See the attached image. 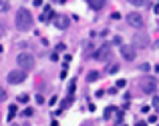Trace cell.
Instances as JSON below:
<instances>
[{
    "mask_svg": "<svg viewBox=\"0 0 159 126\" xmlns=\"http://www.w3.org/2000/svg\"><path fill=\"white\" fill-rule=\"evenodd\" d=\"M69 24H70V20L66 18V16H54V26L58 28V30H66L69 28Z\"/></svg>",
    "mask_w": 159,
    "mask_h": 126,
    "instance_id": "obj_9",
    "label": "cell"
},
{
    "mask_svg": "<svg viewBox=\"0 0 159 126\" xmlns=\"http://www.w3.org/2000/svg\"><path fill=\"white\" fill-rule=\"evenodd\" d=\"M2 32H4V28H2V26H0V36H2Z\"/></svg>",
    "mask_w": 159,
    "mask_h": 126,
    "instance_id": "obj_22",
    "label": "cell"
},
{
    "mask_svg": "<svg viewBox=\"0 0 159 126\" xmlns=\"http://www.w3.org/2000/svg\"><path fill=\"white\" fill-rule=\"evenodd\" d=\"M58 2H66V0H58Z\"/></svg>",
    "mask_w": 159,
    "mask_h": 126,
    "instance_id": "obj_23",
    "label": "cell"
},
{
    "mask_svg": "<svg viewBox=\"0 0 159 126\" xmlns=\"http://www.w3.org/2000/svg\"><path fill=\"white\" fill-rule=\"evenodd\" d=\"M87 80H89V82H95V80H99V72H97V70H91V72L87 74Z\"/></svg>",
    "mask_w": 159,
    "mask_h": 126,
    "instance_id": "obj_12",
    "label": "cell"
},
{
    "mask_svg": "<svg viewBox=\"0 0 159 126\" xmlns=\"http://www.w3.org/2000/svg\"><path fill=\"white\" fill-rule=\"evenodd\" d=\"M52 18H54L52 8H44V12L40 14V20H43V22H48V20H52Z\"/></svg>",
    "mask_w": 159,
    "mask_h": 126,
    "instance_id": "obj_11",
    "label": "cell"
},
{
    "mask_svg": "<svg viewBox=\"0 0 159 126\" xmlns=\"http://www.w3.org/2000/svg\"><path fill=\"white\" fill-rule=\"evenodd\" d=\"M117 70H119V66H117V64H113V66H109V68H107V72H109V74H115Z\"/></svg>",
    "mask_w": 159,
    "mask_h": 126,
    "instance_id": "obj_16",
    "label": "cell"
},
{
    "mask_svg": "<svg viewBox=\"0 0 159 126\" xmlns=\"http://www.w3.org/2000/svg\"><path fill=\"white\" fill-rule=\"evenodd\" d=\"M22 116H26V118H28V116H32V108H26V110L22 112Z\"/></svg>",
    "mask_w": 159,
    "mask_h": 126,
    "instance_id": "obj_19",
    "label": "cell"
},
{
    "mask_svg": "<svg viewBox=\"0 0 159 126\" xmlns=\"http://www.w3.org/2000/svg\"><path fill=\"white\" fill-rule=\"evenodd\" d=\"M129 4H133V6H147L149 0H127Z\"/></svg>",
    "mask_w": 159,
    "mask_h": 126,
    "instance_id": "obj_13",
    "label": "cell"
},
{
    "mask_svg": "<svg viewBox=\"0 0 159 126\" xmlns=\"http://www.w3.org/2000/svg\"><path fill=\"white\" fill-rule=\"evenodd\" d=\"M16 116V106H10L8 108V120H12Z\"/></svg>",
    "mask_w": 159,
    "mask_h": 126,
    "instance_id": "obj_15",
    "label": "cell"
},
{
    "mask_svg": "<svg viewBox=\"0 0 159 126\" xmlns=\"http://www.w3.org/2000/svg\"><path fill=\"white\" fill-rule=\"evenodd\" d=\"M18 102H22V104L28 102V96H26V94H20V96H18Z\"/></svg>",
    "mask_w": 159,
    "mask_h": 126,
    "instance_id": "obj_18",
    "label": "cell"
},
{
    "mask_svg": "<svg viewBox=\"0 0 159 126\" xmlns=\"http://www.w3.org/2000/svg\"><path fill=\"white\" fill-rule=\"evenodd\" d=\"M111 18H113V20H119V18H121V14H119V12H113Z\"/></svg>",
    "mask_w": 159,
    "mask_h": 126,
    "instance_id": "obj_20",
    "label": "cell"
},
{
    "mask_svg": "<svg viewBox=\"0 0 159 126\" xmlns=\"http://www.w3.org/2000/svg\"><path fill=\"white\" fill-rule=\"evenodd\" d=\"M127 22L131 24L133 28H141L143 26V18H141V14H137V12H129L127 14Z\"/></svg>",
    "mask_w": 159,
    "mask_h": 126,
    "instance_id": "obj_8",
    "label": "cell"
},
{
    "mask_svg": "<svg viewBox=\"0 0 159 126\" xmlns=\"http://www.w3.org/2000/svg\"><path fill=\"white\" fill-rule=\"evenodd\" d=\"M121 56H123L127 62L135 60V56H137V52H135V46H127V44H123V46H121Z\"/></svg>",
    "mask_w": 159,
    "mask_h": 126,
    "instance_id": "obj_6",
    "label": "cell"
},
{
    "mask_svg": "<svg viewBox=\"0 0 159 126\" xmlns=\"http://www.w3.org/2000/svg\"><path fill=\"white\" fill-rule=\"evenodd\" d=\"M16 62H18V66L22 70H30L32 66H34V56H32V54H28V52H22V54H18Z\"/></svg>",
    "mask_w": 159,
    "mask_h": 126,
    "instance_id": "obj_3",
    "label": "cell"
},
{
    "mask_svg": "<svg viewBox=\"0 0 159 126\" xmlns=\"http://www.w3.org/2000/svg\"><path fill=\"white\" fill-rule=\"evenodd\" d=\"M14 24H16V28H18V30H22V32L30 30V28H32V14L26 10V8H20V10L16 12Z\"/></svg>",
    "mask_w": 159,
    "mask_h": 126,
    "instance_id": "obj_1",
    "label": "cell"
},
{
    "mask_svg": "<svg viewBox=\"0 0 159 126\" xmlns=\"http://www.w3.org/2000/svg\"><path fill=\"white\" fill-rule=\"evenodd\" d=\"M6 80L10 82V84H20V82H24V80H26V70H22V68L10 70V72H8V76H6Z\"/></svg>",
    "mask_w": 159,
    "mask_h": 126,
    "instance_id": "obj_4",
    "label": "cell"
},
{
    "mask_svg": "<svg viewBox=\"0 0 159 126\" xmlns=\"http://www.w3.org/2000/svg\"><path fill=\"white\" fill-rule=\"evenodd\" d=\"M139 88H141V92H145V94H153V92L157 90V78L143 76L141 82H139Z\"/></svg>",
    "mask_w": 159,
    "mask_h": 126,
    "instance_id": "obj_2",
    "label": "cell"
},
{
    "mask_svg": "<svg viewBox=\"0 0 159 126\" xmlns=\"http://www.w3.org/2000/svg\"><path fill=\"white\" fill-rule=\"evenodd\" d=\"M109 56H111V46H109V44H103L99 50H95V52H93L95 60H107Z\"/></svg>",
    "mask_w": 159,
    "mask_h": 126,
    "instance_id": "obj_5",
    "label": "cell"
},
{
    "mask_svg": "<svg viewBox=\"0 0 159 126\" xmlns=\"http://www.w3.org/2000/svg\"><path fill=\"white\" fill-rule=\"evenodd\" d=\"M2 100H6V90L0 86V102H2Z\"/></svg>",
    "mask_w": 159,
    "mask_h": 126,
    "instance_id": "obj_17",
    "label": "cell"
},
{
    "mask_svg": "<svg viewBox=\"0 0 159 126\" xmlns=\"http://www.w3.org/2000/svg\"><path fill=\"white\" fill-rule=\"evenodd\" d=\"M115 112H117V108H115V106H109V108H107V110H105V118L109 120V118H111V116H113V114H115Z\"/></svg>",
    "mask_w": 159,
    "mask_h": 126,
    "instance_id": "obj_14",
    "label": "cell"
},
{
    "mask_svg": "<svg viewBox=\"0 0 159 126\" xmlns=\"http://www.w3.org/2000/svg\"><path fill=\"white\" fill-rule=\"evenodd\" d=\"M133 46H135V48H147L149 46V36L147 34H135L133 36Z\"/></svg>",
    "mask_w": 159,
    "mask_h": 126,
    "instance_id": "obj_7",
    "label": "cell"
},
{
    "mask_svg": "<svg viewBox=\"0 0 159 126\" xmlns=\"http://www.w3.org/2000/svg\"><path fill=\"white\" fill-rule=\"evenodd\" d=\"M87 4H89L93 10H101V8H105L107 0H87Z\"/></svg>",
    "mask_w": 159,
    "mask_h": 126,
    "instance_id": "obj_10",
    "label": "cell"
},
{
    "mask_svg": "<svg viewBox=\"0 0 159 126\" xmlns=\"http://www.w3.org/2000/svg\"><path fill=\"white\" fill-rule=\"evenodd\" d=\"M125 84H127V82H125V80H117V88H123Z\"/></svg>",
    "mask_w": 159,
    "mask_h": 126,
    "instance_id": "obj_21",
    "label": "cell"
}]
</instances>
